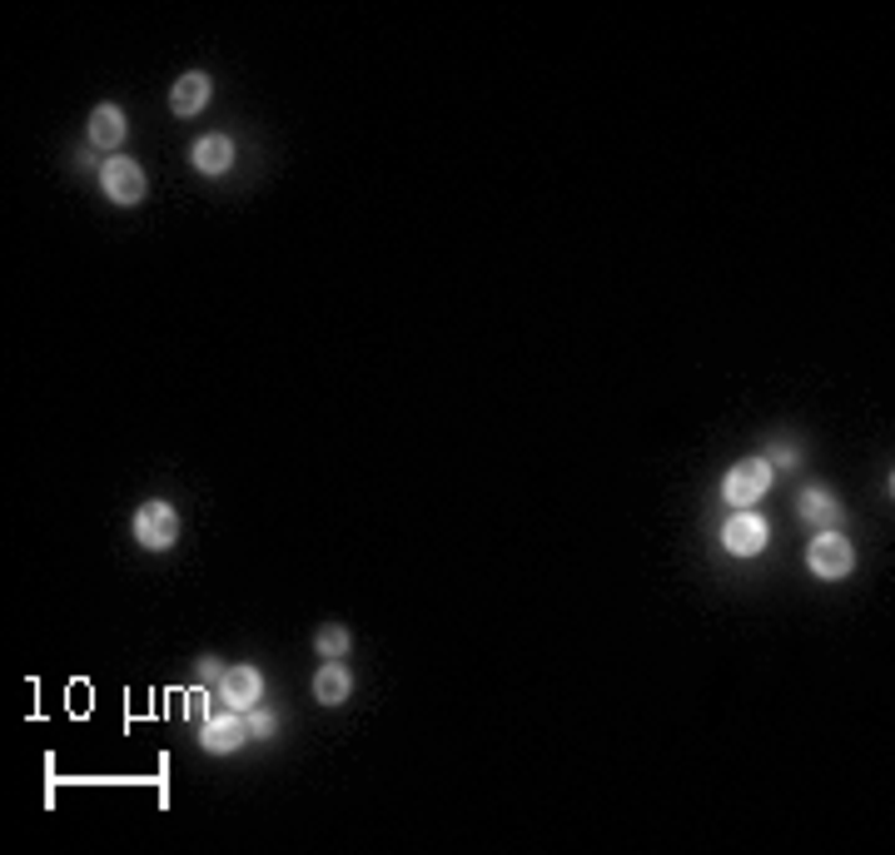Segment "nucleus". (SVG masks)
<instances>
[{
	"instance_id": "1",
	"label": "nucleus",
	"mask_w": 895,
	"mask_h": 855,
	"mask_svg": "<svg viewBox=\"0 0 895 855\" xmlns=\"http://www.w3.org/2000/svg\"><path fill=\"white\" fill-rule=\"evenodd\" d=\"M806 562H811V572L816 577L836 582V577L856 572V548H851V538L841 528H821L816 538H811V548H806Z\"/></svg>"
},
{
	"instance_id": "2",
	"label": "nucleus",
	"mask_w": 895,
	"mask_h": 855,
	"mask_svg": "<svg viewBox=\"0 0 895 855\" xmlns=\"http://www.w3.org/2000/svg\"><path fill=\"white\" fill-rule=\"evenodd\" d=\"M771 478H776V468H771L766 458H742L736 468H726V478H722V498L732 502V508H751L756 498H766Z\"/></svg>"
},
{
	"instance_id": "3",
	"label": "nucleus",
	"mask_w": 895,
	"mask_h": 855,
	"mask_svg": "<svg viewBox=\"0 0 895 855\" xmlns=\"http://www.w3.org/2000/svg\"><path fill=\"white\" fill-rule=\"evenodd\" d=\"M135 542L150 552H170L174 542H180V512H174L164 498H150L145 508L135 512Z\"/></svg>"
},
{
	"instance_id": "4",
	"label": "nucleus",
	"mask_w": 895,
	"mask_h": 855,
	"mask_svg": "<svg viewBox=\"0 0 895 855\" xmlns=\"http://www.w3.org/2000/svg\"><path fill=\"white\" fill-rule=\"evenodd\" d=\"M722 548L732 552V558H756V552H766V542H771V522L761 518V512H751V508H742V512H732V518L722 522Z\"/></svg>"
},
{
	"instance_id": "5",
	"label": "nucleus",
	"mask_w": 895,
	"mask_h": 855,
	"mask_svg": "<svg viewBox=\"0 0 895 855\" xmlns=\"http://www.w3.org/2000/svg\"><path fill=\"white\" fill-rule=\"evenodd\" d=\"M100 190H105L115 204H140L150 184H145V170H140L130 154H110V160L100 164Z\"/></svg>"
},
{
	"instance_id": "6",
	"label": "nucleus",
	"mask_w": 895,
	"mask_h": 855,
	"mask_svg": "<svg viewBox=\"0 0 895 855\" xmlns=\"http://www.w3.org/2000/svg\"><path fill=\"white\" fill-rule=\"evenodd\" d=\"M264 696V672L260 666H230V672L220 676V702L230 706V712H250V706H260Z\"/></svg>"
},
{
	"instance_id": "7",
	"label": "nucleus",
	"mask_w": 895,
	"mask_h": 855,
	"mask_svg": "<svg viewBox=\"0 0 895 855\" xmlns=\"http://www.w3.org/2000/svg\"><path fill=\"white\" fill-rule=\"evenodd\" d=\"M244 736H250V721H244V712H220V716H210L200 726V741H204V751H210V756H230V751H240Z\"/></svg>"
},
{
	"instance_id": "8",
	"label": "nucleus",
	"mask_w": 895,
	"mask_h": 855,
	"mask_svg": "<svg viewBox=\"0 0 895 855\" xmlns=\"http://www.w3.org/2000/svg\"><path fill=\"white\" fill-rule=\"evenodd\" d=\"M210 95H214V80L204 75V70H190V75H180L174 80V90H170V110L174 115H200L204 105H210Z\"/></svg>"
},
{
	"instance_id": "9",
	"label": "nucleus",
	"mask_w": 895,
	"mask_h": 855,
	"mask_svg": "<svg viewBox=\"0 0 895 855\" xmlns=\"http://www.w3.org/2000/svg\"><path fill=\"white\" fill-rule=\"evenodd\" d=\"M85 135H90V150H120V144H125V110L120 105H95L90 110Z\"/></svg>"
},
{
	"instance_id": "10",
	"label": "nucleus",
	"mask_w": 895,
	"mask_h": 855,
	"mask_svg": "<svg viewBox=\"0 0 895 855\" xmlns=\"http://www.w3.org/2000/svg\"><path fill=\"white\" fill-rule=\"evenodd\" d=\"M190 160L200 174H224L234 164V140L230 135H200L190 150Z\"/></svg>"
},
{
	"instance_id": "11",
	"label": "nucleus",
	"mask_w": 895,
	"mask_h": 855,
	"mask_svg": "<svg viewBox=\"0 0 895 855\" xmlns=\"http://www.w3.org/2000/svg\"><path fill=\"white\" fill-rule=\"evenodd\" d=\"M348 692H354V676H348V666L324 662V666L314 672V696H318V706H344Z\"/></svg>"
},
{
	"instance_id": "12",
	"label": "nucleus",
	"mask_w": 895,
	"mask_h": 855,
	"mask_svg": "<svg viewBox=\"0 0 895 855\" xmlns=\"http://www.w3.org/2000/svg\"><path fill=\"white\" fill-rule=\"evenodd\" d=\"M796 512L806 522H816V528H836L841 522V502H836V492L831 488H806L796 498Z\"/></svg>"
},
{
	"instance_id": "13",
	"label": "nucleus",
	"mask_w": 895,
	"mask_h": 855,
	"mask_svg": "<svg viewBox=\"0 0 895 855\" xmlns=\"http://www.w3.org/2000/svg\"><path fill=\"white\" fill-rule=\"evenodd\" d=\"M348 627H338V622H328V627H318V637H314V652L324 656V662H338V656L348 652Z\"/></svg>"
},
{
	"instance_id": "14",
	"label": "nucleus",
	"mask_w": 895,
	"mask_h": 855,
	"mask_svg": "<svg viewBox=\"0 0 895 855\" xmlns=\"http://www.w3.org/2000/svg\"><path fill=\"white\" fill-rule=\"evenodd\" d=\"M244 721H250V736H274V731H279V716L264 712V706H250Z\"/></svg>"
},
{
	"instance_id": "15",
	"label": "nucleus",
	"mask_w": 895,
	"mask_h": 855,
	"mask_svg": "<svg viewBox=\"0 0 895 855\" xmlns=\"http://www.w3.org/2000/svg\"><path fill=\"white\" fill-rule=\"evenodd\" d=\"M796 458H801L796 448H776V452H771L766 462H771V468H796Z\"/></svg>"
},
{
	"instance_id": "16",
	"label": "nucleus",
	"mask_w": 895,
	"mask_h": 855,
	"mask_svg": "<svg viewBox=\"0 0 895 855\" xmlns=\"http://www.w3.org/2000/svg\"><path fill=\"white\" fill-rule=\"evenodd\" d=\"M200 676H204V682H220V676H224V666L214 662V656H204V662H200Z\"/></svg>"
}]
</instances>
